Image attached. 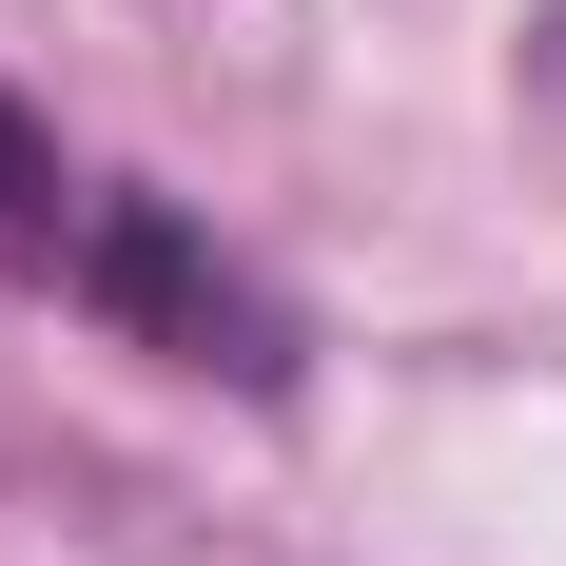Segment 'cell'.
Masks as SVG:
<instances>
[{"label": "cell", "mask_w": 566, "mask_h": 566, "mask_svg": "<svg viewBox=\"0 0 566 566\" xmlns=\"http://www.w3.org/2000/svg\"><path fill=\"white\" fill-rule=\"evenodd\" d=\"M78 216H98V176H78L40 117L0 98V274H40V293H59V274H78Z\"/></svg>", "instance_id": "7a4b0ae2"}, {"label": "cell", "mask_w": 566, "mask_h": 566, "mask_svg": "<svg viewBox=\"0 0 566 566\" xmlns=\"http://www.w3.org/2000/svg\"><path fill=\"white\" fill-rule=\"evenodd\" d=\"M78 313H117V333H157L176 371H234V391H293V333H274V293L234 274V254H196V216L176 196H98L78 216Z\"/></svg>", "instance_id": "6da1fadb"}]
</instances>
